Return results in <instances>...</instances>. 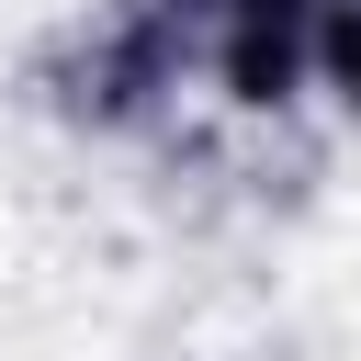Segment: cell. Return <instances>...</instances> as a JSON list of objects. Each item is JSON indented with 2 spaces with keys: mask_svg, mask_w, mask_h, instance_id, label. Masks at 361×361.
Segmentation results:
<instances>
[{
  "mask_svg": "<svg viewBox=\"0 0 361 361\" xmlns=\"http://www.w3.org/2000/svg\"><path fill=\"white\" fill-rule=\"evenodd\" d=\"M316 68H327L338 102L361 113V0H327V11H316Z\"/></svg>",
  "mask_w": 361,
  "mask_h": 361,
  "instance_id": "1",
  "label": "cell"
}]
</instances>
